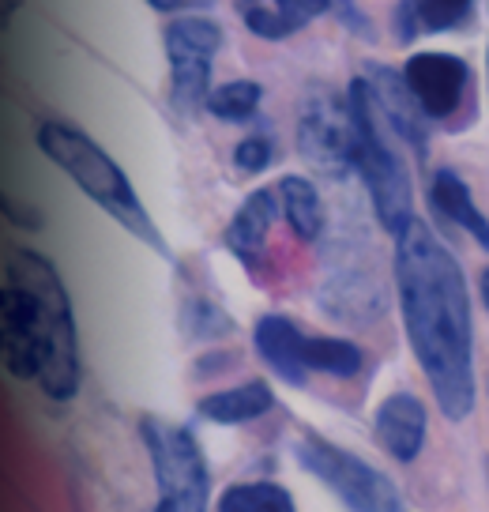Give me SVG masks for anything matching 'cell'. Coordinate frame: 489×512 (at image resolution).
Instances as JSON below:
<instances>
[{"mask_svg": "<svg viewBox=\"0 0 489 512\" xmlns=\"http://www.w3.org/2000/svg\"><path fill=\"white\" fill-rule=\"evenodd\" d=\"M426 403L414 392H392L373 415V437L395 464H414L426 448Z\"/></svg>", "mask_w": 489, "mask_h": 512, "instance_id": "obj_11", "label": "cell"}, {"mask_svg": "<svg viewBox=\"0 0 489 512\" xmlns=\"http://www.w3.org/2000/svg\"><path fill=\"white\" fill-rule=\"evenodd\" d=\"M158 12H181V8H192V4H207V0H147Z\"/></svg>", "mask_w": 489, "mask_h": 512, "instance_id": "obj_29", "label": "cell"}, {"mask_svg": "<svg viewBox=\"0 0 489 512\" xmlns=\"http://www.w3.org/2000/svg\"><path fill=\"white\" fill-rule=\"evenodd\" d=\"M0 215H4L12 226H23V230H38V226H42V215L19 208L16 200H12V196H4V192H0Z\"/></svg>", "mask_w": 489, "mask_h": 512, "instance_id": "obj_27", "label": "cell"}, {"mask_svg": "<svg viewBox=\"0 0 489 512\" xmlns=\"http://www.w3.org/2000/svg\"><path fill=\"white\" fill-rule=\"evenodd\" d=\"M478 290H482V302H486V309H489V268L482 272V279H478Z\"/></svg>", "mask_w": 489, "mask_h": 512, "instance_id": "obj_31", "label": "cell"}, {"mask_svg": "<svg viewBox=\"0 0 489 512\" xmlns=\"http://www.w3.org/2000/svg\"><path fill=\"white\" fill-rule=\"evenodd\" d=\"M16 12H19V0H0V31L16 19Z\"/></svg>", "mask_w": 489, "mask_h": 512, "instance_id": "obj_30", "label": "cell"}, {"mask_svg": "<svg viewBox=\"0 0 489 512\" xmlns=\"http://www.w3.org/2000/svg\"><path fill=\"white\" fill-rule=\"evenodd\" d=\"M275 407V392L268 381H241L234 388L211 392L196 403L200 418L215 422V426H241V422H256Z\"/></svg>", "mask_w": 489, "mask_h": 512, "instance_id": "obj_17", "label": "cell"}, {"mask_svg": "<svg viewBox=\"0 0 489 512\" xmlns=\"http://www.w3.org/2000/svg\"><path fill=\"white\" fill-rule=\"evenodd\" d=\"M298 151L320 166L328 177H343L354 166V113L350 102L339 106V98L316 91L305 98L298 113Z\"/></svg>", "mask_w": 489, "mask_h": 512, "instance_id": "obj_8", "label": "cell"}, {"mask_svg": "<svg viewBox=\"0 0 489 512\" xmlns=\"http://www.w3.org/2000/svg\"><path fill=\"white\" fill-rule=\"evenodd\" d=\"M271 159H275V144H271L268 136H245L234 147V166L241 174H264Z\"/></svg>", "mask_w": 489, "mask_h": 512, "instance_id": "obj_25", "label": "cell"}, {"mask_svg": "<svg viewBox=\"0 0 489 512\" xmlns=\"http://www.w3.org/2000/svg\"><path fill=\"white\" fill-rule=\"evenodd\" d=\"M395 290L407 339L448 422L474 411V324L459 260L422 219L395 234Z\"/></svg>", "mask_w": 489, "mask_h": 512, "instance_id": "obj_1", "label": "cell"}, {"mask_svg": "<svg viewBox=\"0 0 489 512\" xmlns=\"http://www.w3.org/2000/svg\"><path fill=\"white\" fill-rule=\"evenodd\" d=\"M474 0H418L422 31H452L471 16Z\"/></svg>", "mask_w": 489, "mask_h": 512, "instance_id": "obj_23", "label": "cell"}, {"mask_svg": "<svg viewBox=\"0 0 489 512\" xmlns=\"http://www.w3.org/2000/svg\"><path fill=\"white\" fill-rule=\"evenodd\" d=\"M332 8H335V16L343 19V23H347L354 34H373V27L365 23V16L358 12V8H354V0H332Z\"/></svg>", "mask_w": 489, "mask_h": 512, "instance_id": "obj_28", "label": "cell"}, {"mask_svg": "<svg viewBox=\"0 0 489 512\" xmlns=\"http://www.w3.org/2000/svg\"><path fill=\"white\" fill-rule=\"evenodd\" d=\"M429 200H433V208L441 211L448 223L467 230L482 249H489V219L474 204L471 185L456 170H437V174L429 177Z\"/></svg>", "mask_w": 489, "mask_h": 512, "instance_id": "obj_18", "label": "cell"}, {"mask_svg": "<svg viewBox=\"0 0 489 512\" xmlns=\"http://www.w3.org/2000/svg\"><path fill=\"white\" fill-rule=\"evenodd\" d=\"M279 211H283L286 226L294 230V238L301 241H316L324 234V223H328V215H324V200H320V192L309 177H298V174H286L279 185Z\"/></svg>", "mask_w": 489, "mask_h": 512, "instance_id": "obj_19", "label": "cell"}, {"mask_svg": "<svg viewBox=\"0 0 489 512\" xmlns=\"http://www.w3.org/2000/svg\"><path fill=\"white\" fill-rule=\"evenodd\" d=\"M219 512H298L290 490L279 482H237L219 494Z\"/></svg>", "mask_w": 489, "mask_h": 512, "instance_id": "obj_21", "label": "cell"}, {"mask_svg": "<svg viewBox=\"0 0 489 512\" xmlns=\"http://www.w3.org/2000/svg\"><path fill=\"white\" fill-rule=\"evenodd\" d=\"M226 34L215 19L181 16L166 27V61H170V102L177 113H196L211 95V64Z\"/></svg>", "mask_w": 489, "mask_h": 512, "instance_id": "obj_7", "label": "cell"}, {"mask_svg": "<svg viewBox=\"0 0 489 512\" xmlns=\"http://www.w3.org/2000/svg\"><path fill=\"white\" fill-rule=\"evenodd\" d=\"M301 362L309 373H328V377H358L365 366V354L358 343L339 336H305L301 347Z\"/></svg>", "mask_w": 489, "mask_h": 512, "instance_id": "obj_20", "label": "cell"}, {"mask_svg": "<svg viewBox=\"0 0 489 512\" xmlns=\"http://www.w3.org/2000/svg\"><path fill=\"white\" fill-rule=\"evenodd\" d=\"M140 437L147 456H151V471H155V512H207L211 471H207V460L192 430L147 415L140 422Z\"/></svg>", "mask_w": 489, "mask_h": 512, "instance_id": "obj_5", "label": "cell"}, {"mask_svg": "<svg viewBox=\"0 0 489 512\" xmlns=\"http://www.w3.org/2000/svg\"><path fill=\"white\" fill-rule=\"evenodd\" d=\"M234 8L245 31H253L264 42H283L305 23L332 12V0H234Z\"/></svg>", "mask_w": 489, "mask_h": 512, "instance_id": "obj_16", "label": "cell"}, {"mask_svg": "<svg viewBox=\"0 0 489 512\" xmlns=\"http://www.w3.org/2000/svg\"><path fill=\"white\" fill-rule=\"evenodd\" d=\"M0 369L16 381L38 384L42 377V343L34 328V305L27 290L8 283L0 287Z\"/></svg>", "mask_w": 489, "mask_h": 512, "instance_id": "obj_10", "label": "cell"}, {"mask_svg": "<svg viewBox=\"0 0 489 512\" xmlns=\"http://www.w3.org/2000/svg\"><path fill=\"white\" fill-rule=\"evenodd\" d=\"M320 305L335 320H350L365 328L384 313V287L373 268H339L328 275V283L320 290Z\"/></svg>", "mask_w": 489, "mask_h": 512, "instance_id": "obj_14", "label": "cell"}, {"mask_svg": "<svg viewBox=\"0 0 489 512\" xmlns=\"http://www.w3.org/2000/svg\"><path fill=\"white\" fill-rule=\"evenodd\" d=\"M347 102L354 113V170L362 174L380 226L388 234H399L414 219L411 174H407L403 159L395 155V147L388 144V125L380 117V106L365 76L350 83Z\"/></svg>", "mask_w": 489, "mask_h": 512, "instance_id": "obj_4", "label": "cell"}, {"mask_svg": "<svg viewBox=\"0 0 489 512\" xmlns=\"http://www.w3.org/2000/svg\"><path fill=\"white\" fill-rule=\"evenodd\" d=\"M403 80H407L414 102L422 106L429 121H444V117H452L459 110L463 91L471 83V72H467V61L429 49V53H411L407 57Z\"/></svg>", "mask_w": 489, "mask_h": 512, "instance_id": "obj_9", "label": "cell"}, {"mask_svg": "<svg viewBox=\"0 0 489 512\" xmlns=\"http://www.w3.org/2000/svg\"><path fill=\"white\" fill-rule=\"evenodd\" d=\"M298 464L313 475L316 482H324L350 512H407V501L399 494L384 471L369 467L362 456H354L347 448L332 445L320 433H301L294 445Z\"/></svg>", "mask_w": 489, "mask_h": 512, "instance_id": "obj_6", "label": "cell"}, {"mask_svg": "<svg viewBox=\"0 0 489 512\" xmlns=\"http://www.w3.org/2000/svg\"><path fill=\"white\" fill-rule=\"evenodd\" d=\"M189 332H192V336H200V339H215V336L234 332V320L226 317L219 305L192 302L189 305Z\"/></svg>", "mask_w": 489, "mask_h": 512, "instance_id": "obj_24", "label": "cell"}, {"mask_svg": "<svg viewBox=\"0 0 489 512\" xmlns=\"http://www.w3.org/2000/svg\"><path fill=\"white\" fill-rule=\"evenodd\" d=\"M260 102H264V87H260L256 80H230V83L211 87L204 110L211 113V117H219V121H230V125H237V121H249V117H256Z\"/></svg>", "mask_w": 489, "mask_h": 512, "instance_id": "obj_22", "label": "cell"}, {"mask_svg": "<svg viewBox=\"0 0 489 512\" xmlns=\"http://www.w3.org/2000/svg\"><path fill=\"white\" fill-rule=\"evenodd\" d=\"M34 140H38V151H42L57 170H64V174L72 177L79 189H83V196L106 211L113 223H121L132 238H140L143 245H151V249H158L162 256H170L166 241L158 234V226L151 223L147 208L140 204V196H136L132 181L125 177V170H121L87 132H79V128L68 125V121L46 117V121L38 125V136H34Z\"/></svg>", "mask_w": 489, "mask_h": 512, "instance_id": "obj_2", "label": "cell"}, {"mask_svg": "<svg viewBox=\"0 0 489 512\" xmlns=\"http://www.w3.org/2000/svg\"><path fill=\"white\" fill-rule=\"evenodd\" d=\"M365 80H369V91H373V98H377L380 117H384L388 132L399 136L403 144H411L418 155H426V121L429 117L422 113V106L414 102L407 80H403L395 68H384V64H369Z\"/></svg>", "mask_w": 489, "mask_h": 512, "instance_id": "obj_12", "label": "cell"}, {"mask_svg": "<svg viewBox=\"0 0 489 512\" xmlns=\"http://www.w3.org/2000/svg\"><path fill=\"white\" fill-rule=\"evenodd\" d=\"M253 347L260 354V362L286 381L290 388H305L309 381V369L301 362V347H305V332L283 313H268V317L256 320L253 328Z\"/></svg>", "mask_w": 489, "mask_h": 512, "instance_id": "obj_15", "label": "cell"}, {"mask_svg": "<svg viewBox=\"0 0 489 512\" xmlns=\"http://www.w3.org/2000/svg\"><path fill=\"white\" fill-rule=\"evenodd\" d=\"M418 31H422V19H418V0H403V4L395 8V34H399L403 42H411Z\"/></svg>", "mask_w": 489, "mask_h": 512, "instance_id": "obj_26", "label": "cell"}, {"mask_svg": "<svg viewBox=\"0 0 489 512\" xmlns=\"http://www.w3.org/2000/svg\"><path fill=\"white\" fill-rule=\"evenodd\" d=\"M8 283L27 290L34 305V328L42 343V377L38 388L53 403L76 400L79 392V336L72 298L64 287L53 260L34 249H12L8 253Z\"/></svg>", "mask_w": 489, "mask_h": 512, "instance_id": "obj_3", "label": "cell"}, {"mask_svg": "<svg viewBox=\"0 0 489 512\" xmlns=\"http://www.w3.org/2000/svg\"><path fill=\"white\" fill-rule=\"evenodd\" d=\"M275 219H279V192L253 189L241 200V208L234 211V219L226 223V234H222L226 249H230L245 268H260Z\"/></svg>", "mask_w": 489, "mask_h": 512, "instance_id": "obj_13", "label": "cell"}, {"mask_svg": "<svg viewBox=\"0 0 489 512\" xmlns=\"http://www.w3.org/2000/svg\"><path fill=\"white\" fill-rule=\"evenodd\" d=\"M486 72H489V53H486Z\"/></svg>", "mask_w": 489, "mask_h": 512, "instance_id": "obj_32", "label": "cell"}]
</instances>
